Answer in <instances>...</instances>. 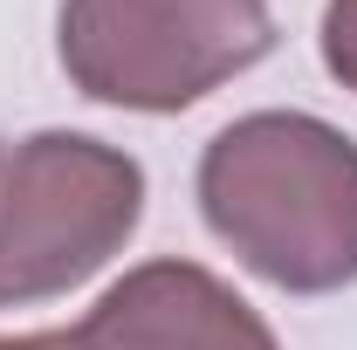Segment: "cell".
I'll return each instance as SVG.
<instances>
[{"instance_id": "cell-1", "label": "cell", "mask_w": 357, "mask_h": 350, "mask_svg": "<svg viewBox=\"0 0 357 350\" xmlns=\"http://www.w3.org/2000/svg\"><path fill=\"white\" fill-rule=\"evenodd\" d=\"M199 213L282 296L357 282V137L310 110H248L199 151Z\"/></svg>"}, {"instance_id": "cell-2", "label": "cell", "mask_w": 357, "mask_h": 350, "mask_svg": "<svg viewBox=\"0 0 357 350\" xmlns=\"http://www.w3.org/2000/svg\"><path fill=\"white\" fill-rule=\"evenodd\" d=\"M275 48L268 0H62L55 55L69 89L110 110L172 117Z\"/></svg>"}, {"instance_id": "cell-3", "label": "cell", "mask_w": 357, "mask_h": 350, "mask_svg": "<svg viewBox=\"0 0 357 350\" xmlns=\"http://www.w3.org/2000/svg\"><path fill=\"white\" fill-rule=\"evenodd\" d=\"M144 165L83 131H35L0 158V309L55 303L131 248Z\"/></svg>"}, {"instance_id": "cell-4", "label": "cell", "mask_w": 357, "mask_h": 350, "mask_svg": "<svg viewBox=\"0 0 357 350\" xmlns=\"http://www.w3.org/2000/svg\"><path fill=\"white\" fill-rule=\"evenodd\" d=\"M55 350H282L248 296H234L213 268L158 254L124 268L96 303L55 330Z\"/></svg>"}, {"instance_id": "cell-5", "label": "cell", "mask_w": 357, "mask_h": 350, "mask_svg": "<svg viewBox=\"0 0 357 350\" xmlns=\"http://www.w3.org/2000/svg\"><path fill=\"white\" fill-rule=\"evenodd\" d=\"M316 42H323V69L357 96V0H330V7H323Z\"/></svg>"}]
</instances>
